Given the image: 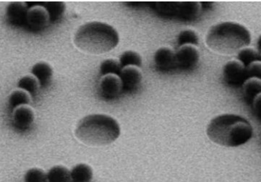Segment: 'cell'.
I'll list each match as a JSON object with an SVG mask.
<instances>
[{
    "label": "cell",
    "instance_id": "cell-29",
    "mask_svg": "<svg viewBox=\"0 0 261 182\" xmlns=\"http://www.w3.org/2000/svg\"><path fill=\"white\" fill-rule=\"evenodd\" d=\"M259 60H261V51L260 53V56H259Z\"/></svg>",
    "mask_w": 261,
    "mask_h": 182
},
{
    "label": "cell",
    "instance_id": "cell-21",
    "mask_svg": "<svg viewBox=\"0 0 261 182\" xmlns=\"http://www.w3.org/2000/svg\"><path fill=\"white\" fill-rule=\"evenodd\" d=\"M8 101L10 110L13 111L14 109L30 103V98L25 92L15 91L11 93Z\"/></svg>",
    "mask_w": 261,
    "mask_h": 182
},
{
    "label": "cell",
    "instance_id": "cell-1",
    "mask_svg": "<svg viewBox=\"0 0 261 182\" xmlns=\"http://www.w3.org/2000/svg\"><path fill=\"white\" fill-rule=\"evenodd\" d=\"M207 135L214 143L225 147H238L248 143L253 128L245 118L236 114H221L214 117L207 127Z\"/></svg>",
    "mask_w": 261,
    "mask_h": 182
},
{
    "label": "cell",
    "instance_id": "cell-24",
    "mask_svg": "<svg viewBox=\"0 0 261 182\" xmlns=\"http://www.w3.org/2000/svg\"><path fill=\"white\" fill-rule=\"evenodd\" d=\"M18 88L25 90L33 97L35 96L38 92V83L35 78L31 76H25L19 81L18 84Z\"/></svg>",
    "mask_w": 261,
    "mask_h": 182
},
{
    "label": "cell",
    "instance_id": "cell-22",
    "mask_svg": "<svg viewBox=\"0 0 261 182\" xmlns=\"http://www.w3.org/2000/svg\"><path fill=\"white\" fill-rule=\"evenodd\" d=\"M177 42L179 46L184 44H193L197 46L199 43V37L194 30L184 29L178 34Z\"/></svg>",
    "mask_w": 261,
    "mask_h": 182
},
{
    "label": "cell",
    "instance_id": "cell-25",
    "mask_svg": "<svg viewBox=\"0 0 261 182\" xmlns=\"http://www.w3.org/2000/svg\"><path fill=\"white\" fill-rule=\"evenodd\" d=\"M24 182H48L47 174L43 170L34 168L25 173Z\"/></svg>",
    "mask_w": 261,
    "mask_h": 182
},
{
    "label": "cell",
    "instance_id": "cell-23",
    "mask_svg": "<svg viewBox=\"0 0 261 182\" xmlns=\"http://www.w3.org/2000/svg\"><path fill=\"white\" fill-rule=\"evenodd\" d=\"M259 56H260V53L257 49L248 47V46L242 48L238 54V60L243 62L246 67L254 61L259 60Z\"/></svg>",
    "mask_w": 261,
    "mask_h": 182
},
{
    "label": "cell",
    "instance_id": "cell-8",
    "mask_svg": "<svg viewBox=\"0 0 261 182\" xmlns=\"http://www.w3.org/2000/svg\"><path fill=\"white\" fill-rule=\"evenodd\" d=\"M223 76L226 82L229 84L244 83L247 76L246 66L238 59L229 61L223 67Z\"/></svg>",
    "mask_w": 261,
    "mask_h": 182
},
{
    "label": "cell",
    "instance_id": "cell-9",
    "mask_svg": "<svg viewBox=\"0 0 261 182\" xmlns=\"http://www.w3.org/2000/svg\"><path fill=\"white\" fill-rule=\"evenodd\" d=\"M123 90L120 76L109 74L100 82V93L106 99H112L120 94Z\"/></svg>",
    "mask_w": 261,
    "mask_h": 182
},
{
    "label": "cell",
    "instance_id": "cell-19",
    "mask_svg": "<svg viewBox=\"0 0 261 182\" xmlns=\"http://www.w3.org/2000/svg\"><path fill=\"white\" fill-rule=\"evenodd\" d=\"M122 69V67L120 62L110 59L102 62L100 66V73L103 76L109 75V74L120 76Z\"/></svg>",
    "mask_w": 261,
    "mask_h": 182
},
{
    "label": "cell",
    "instance_id": "cell-6",
    "mask_svg": "<svg viewBox=\"0 0 261 182\" xmlns=\"http://www.w3.org/2000/svg\"><path fill=\"white\" fill-rule=\"evenodd\" d=\"M29 7L25 26L33 31L42 30L50 22L49 15L40 3H27Z\"/></svg>",
    "mask_w": 261,
    "mask_h": 182
},
{
    "label": "cell",
    "instance_id": "cell-15",
    "mask_svg": "<svg viewBox=\"0 0 261 182\" xmlns=\"http://www.w3.org/2000/svg\"><path fill=\"white\" fill-rule=\"evenodd\" d=\"M72 182H91L93 178L92 169L89 165H76L71 171Z\"/></svg>",
    "mask_w": 261,
    "mask_h": 182
},
{
    "label": "cell",
    "instance_id": "cell-4",
    "mask_svg": "<svg viewBox=\"0 0 261 182\" xmlns=\"http://www.w3.org/2000/svg\"><path fill=\"white\" fill-rule=\"evenodd\" d=\"M120 41L118 33L112 26L100 22H91L81 26L74 43L81 51L100 55L112 51Z\"/></svg>",
    "mask_w": 261,
    "mask_h": 182
},
{
    "label": "cell",
    "instance_id": "cell-16",
    "mask_svg": "<svg viewBox=\"0 0 261 182\" xmlns=\"http://www.w3.org/2000/svg\"><path fill=\"white\" fill-rule=\"evenodd\" d=\"M49 15L50 22H58L62 17L65 10V5L60 2H48V3H40Z\"/></svg>",
    "mask_w": 261,
    "mask_h": 182
},
{
    "label": "cell",
    "instance_id": "cell-11",
    "mask_svg": "<svg viewBox=\"0 0 261 182\" xmlns=\"http://www.w3.org/2000/svg\"><path fill=\"white\" fill-rule=\"evenodd\" d=\"M124 91H131L137 88L142 81L141 71L136 66H127L122 68L120 74Z\"/></svg>",
    "mask_w": 261,
    "mask_h": 182
},
{
    "label": "cell",
    "instance_id": "cell-12",
    "mask_svg": "<svg viewBox=\"0 0 261 182\" xmlns=\"http://www.w3.org/2000/svg\"><path fill=\"white\" fill-rule=\"evenodd\" d=\"M155 65L160 69H169L176 66L175 52L172 48L164 46L155 51Z\"/></svg>",
    "mask_w": 261,
    "mask_h": 182
},
{
    "label": "cell",
    "instance_id": "cell-17",
    "mask_svg": "<svg viewBox=\"0 0 261 182\" xmlns=\"http://www.w3.org/2000/svg\"><path fill=\"white\" fill-rule=\"evenodd\" d=\"M48 182H72L71 172L67 168L57 166L47 173Z\"/></svg>",
    "mask_w": 261,
    "mask_h": 182
},
{
    "label": "cell",
    "instance_id": "cell-18",
    "mask_svg": "<svg viewBox=\"0 0 261 182\" xmlns=\"http://www.w3.org/2000/svg\"><path fill=\"white\" fill-rule=\"evenodd\" d=\"M244 94L249 98H252L261 93V78L250 77L243 83Z\"/></svg>",
    "mask_w": 261,
    "mask_h": 182
},
{
    "label": "cell",
    "instance_id": "cell-7",
    "mask_svg": "<svg viewBox=\"0 0 261 182\" xmlns=\"http://www.w3.org/2000/svg\"><path fill=\"white\" fill-rule=\"evenodd\" d=\"M176 55V66L179 68L188 69L197 65L200 60V51L193 44L179 46Z\"/></svg>",
    "mask_w": 261,
    "mask_h": 182
},
{
    "label": "cell",
    "instance_id": "cell-3",
    "mask_svg": "<svg viewBox=\"0 0 261 182\" xmlns=\"http://www.w3.org/2000/svg\"><path fill=\"white\" fill-rule=\"evenodd\" d=\"M120 127L114 118L105 114H92L81 119L75 129L76 138L91 146H102L115 142Z\"/></svg>",
    "mask_w": 261,
    "mask_h": 182
},
{
    "label": "cell",
    "instance_id": "cell-27",
    "mask_svg": "<svg viewBox=\"0 0 261 182\" xmlns=\"http://www.w3.org/2000/svg\"><path fill=\"white\" fill-rule=\"evenodd\" d=\"M252 107L255 114L261 117V93L254 97L252 99Z\"/></svg>",
    "mask_w": 261,
    "mask_h": 182
},
{
    "label": "cell",
    "instance_id": "cell-20",
    "mask_svg": "<svg viewBox=\"0 0 261 182\" xmlns=\"http://www.w3.org/2000/svg\"><path fill=\"white\" fill-rule=\"evenodd\" d=\"M120 62L122 68L127 66H136L140 67L142 65V57L138 52L126 51L121 55Z\"/></svg>",
    "mask_w": 261,
    "mask_h": 182
},
{
    "label": "cell",
    "instance_id": "cell-2",
    "mask_svg": "<svg viewBox=\"0 0 261 182\" xmlns=\"http://www.w3.org/2000/svg\"><path fill=\"white\" fill-rule=\"evenodd\" d=\"M205 42L212 51L222 55H232L249 46L251 42V34L242 24L223 22L211 27Z\"/></svg>",
    "mask_w": 261,
    "mask_h": 182
},
{
    "label": "cell",
    "instance_id": "cell-28",
    "mask_svg": "<svg viewBox=\"0 0 261 182\" xmlns=\"http://www.w3.org/2000/svg\"><path fill=\"white\" fill-rule=\"evenodd\" d=\"M257 46L259 51H261V35L259 36L258 39H257Z\"/></svg>",
    "mask_w": 261,
    "mask_h": 182
},
{
    "label": "cell",
    "instance_id": "cell-13",
    "mask_svg": "<svg viewBox=\"0 0 261 182\" xmlns=\"http://www.w3.org/2000/svg\"><path fill=\"white\" fill-rule=\"evenodd\" d=\"M34 121V112L29 107L22 106L15 109L14 112L13 123L17 129L20 130L29 129Z\"/></svg>",
    "mask_w": 261,
    "mask_h": 182
},
{
    "label": "cell",
    "instance_id": "cell-26",
    "mask_svg": "<svg viewBox=\"0 0 261 182\" xmlns=\"http://www.w3.org/2000/svg\"><path fill=\"white\" fill-rule=\"evenodd\" d=\"M247 75L261 78V60L254 61L246 67Z\"/></svg>",
    "mask_w": 261,
    "mask_h": 182
},
{
    "label": "cell",
    "instance_id": "cell-10",
    "mask_svg": "<svg viewBox=\"0 0 261 182\" xmlns=\"http://www.w3.org/2000/svg\"><path fill=\"white\" fill-rule=\"evenodd\" d=\"M29 7L21 3H13L8 5L6 10L7 20L13 26H25Z\"/></svg>",
    "mask_w": 261,
    "mask_h": 182
},
{
    "label": "cell",
    "instance_id": "cell-14",
    "mask_svg": "<svg viewBox=\"0 0 261 182\" xmlns=\"http://www.w3.org/2000/svg\"><path fill=\"white\" fill-rule=\"evenodd\" d=\"M31 72L37 78L41 87L47 86L51 81L53 74L51 66L44 62L36 64L31 69Z\"/></svg>",
    "mask_w": 261,
    "mask_h": 182
},
{
    "label": "cell",
    "instance_id": "cell-5",
    "mask_svg": "<svg viewBox=\"0 0 261 182\" xmlns=\"http://www.w3.org/2000/svg\"><path fill=\"white\" fill-rule=\"evenodd\" d=\"M155 11L164 16L182 20H193L199 15L202 6L199 3H155Z\"/></svg>",
    "mask_w": 261,
    "mask_h": 182
}]
</instances>
